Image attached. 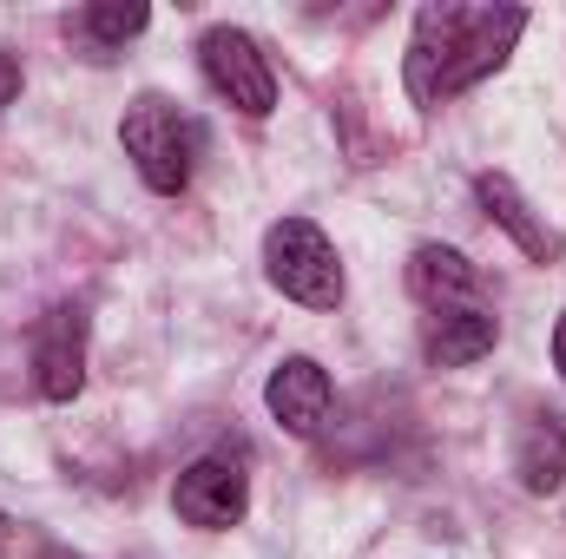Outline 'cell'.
<instances>
[{"instance_id":"cell-1","label":"cell","mask_w":566,"mask_h":559,"mask_svg":"<svg viewBox=\"0 0 566 559\" xmlns=\"http://www.w3.org/2000/svg\"><path fill=\"white\" fill-rule=\"evenodd\" d=\"M527 33V7H454V0H428L409 27V53H402V86L409 99L434 113L448 99H461L468 86H481L488 73L507 66L514 40Z\"/></svg>"},{"instance_id":"cell-2","label":"cell","mask_w":566,"mask_h":559,"mask_svg":"<svg viewBox=\"0 0 566 559\" xmlns=\"http://www.w3.org/2000/svg\"><path fill=\"white\" fill-rule=\"evenodd\" d=\"M119 145H126L133 171L145 178V191L178 198V191L191 184V171H198L205 133H198V119H191L178 99H165V93H139V99L126 106V119H119Z\"/></svg>"},{"instance_id":"cell-3","label":"cell","mask_w":566,"mask_h":559,"mask_svg":"<svg viewBox=\"0 0 566 559\" xmlns=\"http://www.w3.org/2000/svg\"><path fill=\"white\" fill-rule=\"evenodd\" d=\"M264 277L303 309H336L343 303V257L310 218H277L264 231Z\"/></svg>"},{"instance_id":"cell-4","label":"cell","mask_w":566,"mask_h":559,"mask_svg":"<svg viewBox=\"0 0 566 559\" xmlns=\"http://www.w3.org/2000/svg\"><path fill=\"white\" fill-rule=\"evenodd\" d=\"M198 73H205V86H211L224 106H238L244 119H271V113H277V73H271L264 46H258L244 27H205V33H198Z\"/></svg>"},{"instance_id":"cell-5","label":"cell","mask_w":566,"mask_h":559,"mask_svg":"<svg viewBox=\"0 0 566 559\" xmlns=\"http://www.w3.org/2000/svg\"><path fill=\"white\" fill-rule=\"evenodd\" d=\"M171 514L198 534H224L251 514V474L238 454H198L171 481Z\"/></svg>"},{"instance_id":"cell-6","label":"cell","mask_w":566,"mask_h":559,"mask_svg":"<svg viewBox=\"0 0 566 559\" xmlns=\"http://www.w3.org/2000/svg\"><path fill=\"white\" fill-rule=\"evenodd\" d=\"M86 336H93L86 303H53L33 323V389L46 402H73L86 389Z\"/></svg>"},{"instance_id":"cell-7","label":"cell","mask_w":566,"mask_h":559,"mask_svg":"<svg viewBox=\"0 0 566 559\" xmlns=\"http://www.w3.org/2000/svg\"><path fill=\"white\" fill-rule=\"evenodd\" d=\"M264 409L283 434L296 441H316L329 428V409H336V389H329V369L316 356H283L264 382Z\"/></svg>"},{"instance_id":"cell-8","label":"cell","mask_w":566,"mask_h":559,"mask_svg":"<svg viewBox=\"0 0 566 559\" xmlns=\"http://www.w3.org/2000/svg\"><path fill=\"white\" fill-rule=\"evenodd\" d=\"M409 289L428 316H448V309H488V283L481 264H468L454 244H416L409 257Z\"/></svg>"},{"instance_id":"cell-9","label":"cell","mask_w":566,"mask_h":559,"mask_svg":"<svg viewBox=\"0 0 566 559\" xmlns=\"http://www.w3.org/2000/svg\"><path fill=\"white\" fill-rule=\"evenodd\" d=\"M474 198H481V211L521 244V257H534V264H560L566 257V238L527 204V191H521L507 171H481V178H474Z\"/></svg>"},{"instance_id":"cell-10","label":"cell","mask_w":566,"mask_h":559,"mask_svg":"<svg viewBox=\"0 0 566 559\" xmlns=\"http://www.w3.org/2000/svg\"><path fill=\"white\" fill-rule=\"evenodd\" d=\"M514 481L527 487V494H554L566 481V415L554 409H527L521 428H514Z\"/></svg>"},{"instance_id":"cell-11","label":"cell","mask_w":566,"mask_h":559,"mask_svg":"<svg viewBox=\"0 0 566 559\" xmlns=\"http://www.w3.org/2000/svg\"><path fill=\"white\" fill-rule=\"evenodd\" d=\"M494 342H501V316L494 309H448V316H428V362L434 369H468V362H481V356H494Z\"/></svg>"},{"instance_id":"cell-12","label":"cell","mask_w":566,"mask_h":559,"mask_svg":"<svg viewBox=\"0 0 566 559\" xmlns=\"http://www.w3.org/2000/svg\"><path fill=\"white\" fill-rule=\"evenodd\" d=\"M145 27H151V7H145V0H99V7H80V33H86L93 46H126Z\"/></svg>"},{"instance_id":"cell-13","label":"cell","mask_w":566,"mask_h":559,"mask_svg":"<svg viewBox=\"0 0 566 559\" xmlns=\"http://www.w3.org/2000/svg\"><path fill=\"white\" fill-rule=\"evenodd\" d=\"M13 99H20V60H13V53H0V113H7Z\"/></svg>"},{"instance_id":"cell-14","label":"cell","mask_w":566,"mask_h":559,"mask_svg":"<svg viewBox=\"0 0 566 559\" xmlns=\"http://www.w3.org/2000/svg\"><path fill=\"white\" fill-rule=\"evenodd\" d=\"M554 369H560V382H566V309H560V323H554Z\"/></svg>"},{"instance_id":"cell-15","label":"cell","mask_w":566,"mask_h":559,"mask_svg":"<svg viewBox=\"0 0 566 559\" xmlns=\"http://www.w3.org/2000/svg\"><path fill=\"white\" fill-rule=\"evenodd\" d=\"M0 559H13V520L0 514Z\"/></svg>"},{"instance_id":"cell-16","label":"cell","mask_w":566,"mask_h":559,"mask_svg":"<svg viewBox=\"0 0 566 559\" xmlns=\"http://www.w3.org/2000/svg\"><path fill=\"white\" fill-rule=\"evenodd\" d=\"M40 559H80V553H60V547H40Z\"/></svg>"}]
</instances>
